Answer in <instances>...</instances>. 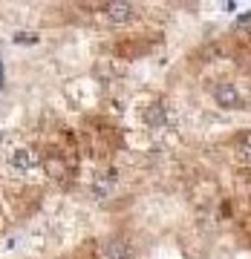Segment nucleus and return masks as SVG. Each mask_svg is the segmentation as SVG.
I'll return each instance as SVG.
<instances>
[{
  "label": "nucleus",
  "mask_w": 251,
  "mask_h": 259,
  "mask_svg": "<svg viewBox=\"0 0 251 259\" xmlns=\"http://www.w3.org/2000/svg\"><path fill=\"white\" fill-rule=\"evenodd\" d=\"M214 101H217L220 110H228V112L242 110V107H245L242 93L234 87V83H228V81H223V83H217V87H214Z\"/></svg>",
  "instance_id": "obj_1"
},
{
  "label": "nucleus",
  "mask_w": 251,
  "mask_h": 259,
  "mask_svg": "<svg viewBox=\"0 0 251 259\" xmlns=\"http://www.w3.org/2000/svg\"><path fill=\"white\" fill-rule=\"evenodd\" d=\"M104 18L110 23H130L133 20V3H121V0H113V3H104Z\"/></svg>",
  "instance_id": "obj_2"
},
{
  "label": "nucleus",
  "mask_w": 251,
  "mask_h": 259,
  "mask_svg": "<svg viewBox=\"0 0 251 259\" xmlns=\"http://www.w3.org/2000/svg\"><path fill=\"white\" fill-rule=\"evenodd\" d=\"M101 259H130V245L121 239H107L101 245Z\"/></svg>",
  "instance_id": "obj_3"
},
{
  "label": "nucleus",
  "mask_w": 251,
  "mask_h": 259,
  "mask_svg": "<svg viewBox=\"0 0 251 259\" xmlns=\"http://www.w3.org/2000/svg\"><path fill=\"white\" fill-rule=\"evenodd\" d=\"M9 164H12V170H18V173H26V170H32V167L38 164V158H35V153L32 150H15L12 153V158H9Z\"/></svg>",
  "instance_id": "obj_4"
},
{
  "label": "nucleus",
  "mask_w": 251,
  "mask_h": 259,
  "mask_svg": "<svg viewBox=\"0 0 251 259\" xmlns=\"http://www.w3.org/2000/svg\"><path fill=\"white\" fill-rule=\"evenodd\" d=\"M165 121H167V115H165V107L162 104H148L145 107V124L148 127L159 130V127H165Z\"/></svg>",
  "instance_id": "obj_5"
},
{
  "label": "nucleus",
  "mask_w": 251,
  "mask_h": 259,
  "mask_svg": "<svg viewBox=\"0 0 251 259\" xmlns=\"http://www.w3.org/2000/svg\"><path fill=\"white\" fill-rule=\"evenodd\" d=\"M234 153H237V161H240V164H251V130L242 133L240 139H237Z\"/></svg>",
  "instance_id": "obj_6"
},
{
  "label": "nucleus",
  "mask_w": 251,
  "mask_h": 259,
  "mask_svg": "<svg viewBox=\"0 0 251 259\" xmlns=\"http://www.w3.org/2000/svg\"><path fill=\"white\" fill-rule=\"evenodd\" d=\"M44 167H47V176H52V179H64L66 176V164L58 156H47L44 158Z\"/></svg>",
  "instance_id": "obj_7"
},
{
  "label": "nucleus",
  "mask_w": 251,
  "mask_h": 259,
  "mask_svg": "<svg viewBox=\"0 0 251 259\" xmlns=\"http://www.w3.org/2000/svg\"><path fill=\"white\" fill-rule=\"evenodd\" d=\"M15 44H38V35H32V32H18L15 35Z\"/></svg>",
  "instance_id": "obj_8"
},
{
  "label": "nucleus",
  "mask_w": 251,
  "mask_h": 259,
  "mask_svg": "<svg viewBox=\"0 0 251 259\" xmlns=\"http://www.w3.org/2000/svg\"><path fill=\"white\" fill-rule=\"evenodd\" d=\"M107 190H110V187H107V182H104V179H98V182H95V187H93V193L98 196V199H104V196H107Z\"/></svg>",
  "instance_id": "obj_9"
}]
</instances>
